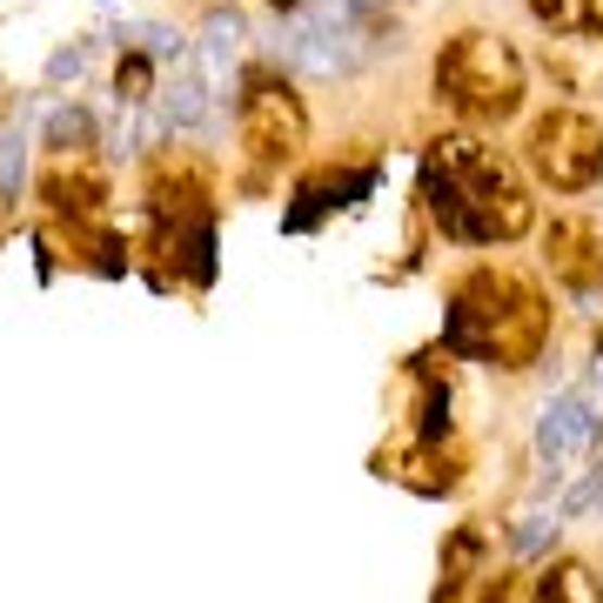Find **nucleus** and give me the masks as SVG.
Here are the masks:
<instances>
[{
    "label": "nucleus",
    "instance_id": "nucleus-1",
    "mask_svg": "<svg viewBox=\"0 0 603 603\" xmlns=\"http://www.w3.org/2000/svg\"><path fill=\"white\" fill-rule=\"evenodd\" d=\"M423 201L436 228L450 241H469V249H490V241H516L530 235L537 209H530V188L516 181V168L482 148L476 135H442L423 154Z\"/></svg>",
    "mask_w": 603,
    "mask_h": 603
},
{
    "label": "nucleus",
    "instance_id": "nucleus-2",
    "mask_svg": "<svg viewBox=\"0 0 603 603\" xmlns=\"http://www.w3.org/2000/svg\"><path fill=\"white\" fill-rule=\"evenodd\" d=\"M442 342L469 362H490V369L516 376L550 349V302L537 296V281H523L516 268H469L450 296Z\"/></svg>",
    "mask_w": 603,
    "mask_h": 603
},
{
    "label": "nucleus",
    "instance_id": "nucleus-3",
    "mask_svg": "<svg viewBox=\"0 0 603 603\" xmlns=\"http://www.w3.org/2000/svg\"><path fill=\"white\" fill-rule=\"evenodd\" d=\"M436 95L450 101L469 128H503V121L523 108V61L503 34H456V40H442V54H436Z\"/></svg>",
    "mask_w": 603,
    "mask_h": 603
},
{
    "label": "nucleus",
    "instance_id": "nucleus-4",
    "mask_svg": "<svg viewBox=\"0 0 603 603\" xmlns=\"http://www.w3.org/2000/svg\"><path fill=\"white\" fill-rule=\"evenodd\" d=\"M530 168L556 194H583L603 181V121L583 108H550L530 128Z\"/></svg>",
    "mask_w": 603,
    "mask_h": 603
},
{
    "label": "nucleus",
    "instance_id": "nucleus-5",
    "mask_svg": "<svg viewBox=\"0 0 603 603\" xmlns=\"http://www.w3.org/2000/svg\"><path fill=\"white\" fill-rule=\"evenodd\" d=\"M302 141H309V114L289 95V80H275V74L241 80V148L255 161H289Z\"/></svg>",
    "mask_w": 603,
    "mask_h": 603
},
{
    "label": "nucleus",
    "instance_id": "nucleus-6",
    "mask_svg": "<svg viewBox=\"0 0 603 603\" xmlns=\"http://www.w3.org/2000/svg\"><path fill=\"white\" fill-rule=\"evenodd\" d=\"M275 54H281V61H296V67H302V74H315V80H336V74H349V67L362 61L355 34H349L342 21H329V14L296 21L289 34L275 40Z\"/></svg>",
    "mask_w": 603,
    "mask_h": 603
},
{
    "label": "nucleus",
    "instance_id": "nucleus-7",
    "mask_svg": "<svg viewBox=\"0 0 603 603\" xmlns=\"http://www.w3.org/2000/svg\"><path fill=\"white\" fill-rule=\"evenodd\" d=\"M543 255H550V275L563 281V289H577V296L603 289V228H596V222H583V215L550 222Z\"/></svg>",
    "mask_w": 603,
    "mask_h": 603
},
{
    "label": "nucleus",
    "instance_id": "nucleus-8",
    "mask_svg": "<svg viewBox=\"0 0 603 603\" xmlns=\"http://www.w3.org/2000/svg\"><path fill=\"white\" fill-rule=\"evenodd\" d=\"M40 194H48V209H54V215L88 222V215H101V209H108V175L95 168V154H88V148H54Z\"/></svg>",
    "mask_w": 603,
    "mask_h": 603
},
{
    "label": "nucleus",
    "instance_id": "nucleus-9",
    "mask_svg": "<svg viewBox=\"0 0 603 603\" xmlns=\"http://www.w3.org/2000/svg\"><path fill=\"white\" fill-rule=\"evenodd\" d=\"M590 442H596V410H590L583 395H556V402H543V416H537V456H543L550 469L577 463Z\"/></svg>",
    "mask_w": 603,
    "mask_h": 603
},
{
    "label": "nucleus",
    "instance_id": "nucleus-10",
    "mask_svg": "<svg viewBox=\"0 0 603 603\" xmlns=\"http://www.w3.org/2000/svg\"><path fill=\"white\" fill-rule=\"evenodd\" d=\"M382 476H395V482H410V490H456V469L442 463L436 469V450H382Z\"/></svg>",
    "mask_w": 603,
    "mask_h": 603
},
{
    "label": "nucleus",
    "instance_id": "nucleus-11",
    "mask_svg": "<svg viewBox=\"0 0 603 603\" xmlns=\"http://www.w3.org/2000/svg\"><path fill=\"white\" fill-rule=\"evenodd\" d=\"M530 14L556 34H603V0H530Z\"/></svg>",
    "mask_w": 603,
    "mask_h": 603
},
{
    "label": "nucleus",
    "instance_id": "nucleus-12",
    "mask_svg": "<svg viewBox=\"0 0 603 603\" xmlns=\"http://www.w3.org/2000/svg\"><path fill=\"white\" fill-rule=\"evenodd\" d=\"M476 563H482V530H476V523H463L450 556H442V590H463V577H476Z\"/></svg>",
    "mask_w": 603,
    "mask_h": 603
},
{
    "label": "nucleus",
    "instance_id": "nucleus-13",
    "mask_svg": "<svg viewBox=\"0 0 603 603\" xmlns=\"http://www.w3.org/2000/svg\"><path fill=\"white\" fill-rule=\"evenodd\" d=\"M537 590H543V596H577V603H596V596H603V583L583 570V563H556V570H550Z\"/></svg>",
    "mask_w": 603,
    "mask_h": 603
},
{
    "label": "nucleus",
    "instance_id": "nucleus-14",
    "mask_svg": "<svg viewBox=\"0 0 603 603\" xmlns=\"http://www.w3.org/2000/svg\"><path fill=\"white\" fill-rule=\"evenodd\" d=\"M88 141H95V128H88V114H80V108H61L48 121V148H88Z\"/></svg>",
    "mask_w": 603,
    "mask_h": 603
},
{
    "label": "nucleus",
    "instance_id": "nucleus-15",
    "mask_svg": "<svg viewBox=\"0 0 603 603\" xmlns=\"http://www.w3.org/2000/svg\"><path fill=\"white\" fill-rule=\"evenodd\" d=\"M416 429H423V442L450 436V389H423V416H416Z\"/></svg>",
    "mask_w": 603,
    "mask_h": 603
},
{
    "label": "nucleus",
    "instance_id": "nucleus-16",
    "mask_svg": "<svg viewBox=\"0 0 603 603\" xmlns=\"http://www.w3.org/2000/svg\"><path fill=\"white\" fill-rule=\"evenodd\" d=\"M168 114L175 121H201V80H181V88L168 95Z\"/></svg>",
    "mask_w": 603,
    "mask_h": 603
},
{
    "label": "nucleus",
    "instance_id": "nucleus-17",
    "mask_svg": "<svg viewBox=\"0 0 603 603\" xmlns=\"http://www.w3.org/2000/svg\"><path fill=\"white\" fill-rule=\"evenodd\" d=\"M550 530H556V516H523V523H516V550H537Z\"/></svg>",
    "mask_w": 603,
    "mask_h": 603
},
{
    "label": "nucleus",
    "instance_id": "nucleus-18",
    "mask_svg": "<svg viewBox=\"0 0 603 603\" xmlns=\"http://www.w3.org/2000/svg\"><path fill=\"white\" fill-rule=\"evenodd\" d=\"M114 88H128L121 101H141V88H148V61H121V74H114Z\"/></svg>",
    "mask_w": 603,
    "mask_h": 603
},
{
    "label": "nucleus",
    "instance_id": "nucleus-19",
    "mask_svg": "<svg viewBox=\"0 0 603 603\" xmlns=\"http://www.w3.org/2000/svg\"><path fill=\"white\" fill-rule=\"evenodd\" d=\"M14 181H21V135L0 141V188H14Z\"/></svg>",
    "mask_w": 603,
    "mask_h": 603
},
{
    "label": "nucleus",
    "instance_id": "nucleus-20",
    "mask_svg": "<svg viewBox=\"0 0 603 603\" xmlns=\"http://www.w3.org/2000/svg\"><path fill=\"white\" fill-rule=\"evenodd\" d=\"M336 8H342V0H336Z\"/></svg>",
    "mask_w": 603,
    "mask_h": 603
}]
</instances>
